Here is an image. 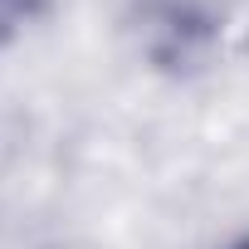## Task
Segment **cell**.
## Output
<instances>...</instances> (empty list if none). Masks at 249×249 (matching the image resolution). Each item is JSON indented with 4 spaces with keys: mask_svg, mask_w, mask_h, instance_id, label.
I'll use <instances>...</instances> for the list:
<instances>
[{
    "mask_svg": "<svg viewBox=\"0 0 249 249\" xmlns=\"http://www.w3.org/2000/svg\"><path fill=\"white\" fill-rule=\"evenodd\" d=\"M25 5H30V0H0V35L15 30V20L25 15Z\"/></svg>",
    "mask_w": 249,
    "mask_h": 249,
    "instance_id": "cell-1",
    "label": "cell"
},
{
    "mask_svg": "<svg viewBox=\"0 0 249 249\" xmlns=\"http://www.w3.org/2000/svg\"><path fill=\"white\" fill-rule=\"evenodd\" d=\"M230 249H249V234H244V239H234V244H230Z\"/></svg>",
    "mask_w": 249,
    "mask_h": 249,
    "instance_id": "cell-2",
    "label": "cell"
}]
</instances>
